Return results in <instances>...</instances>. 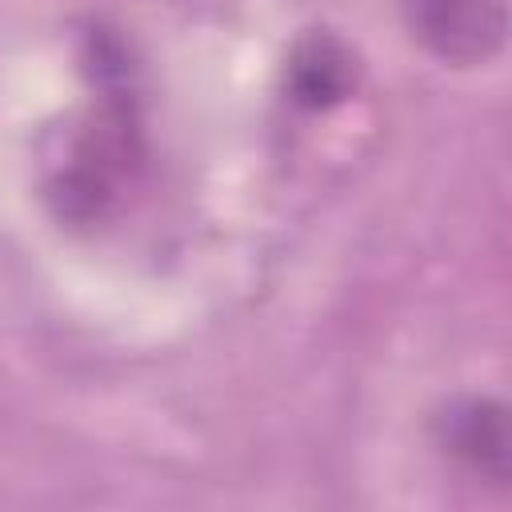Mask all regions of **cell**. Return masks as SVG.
<instances>
[{"label":"cell","instance_id":"obj_3","mask_svg":"<svg viewBox=\"0 0 512 512\" xmlns=\"http://www.w3.org/2000/svg\"><path fill=\"white\" fill-rule=\"evenodd\" d=\"M356 84H360V60L336 32L312 28L292 44L284 88L296 108H308V112L336 108L356 92Z\"/></svg>","mask_w":512,"mask_h":512},{"label":"cell","instance_id":"obj_4","mask_svg":"<svg viewBox=\"0 0 512 512\" xmlns=\"http://www.w3.org/2000/svg\"><path fill=\"white\" fill-rule=\"evenodd\" d=\"M440 444L492 484H508V412L496 400H460L440 416Z\"/></svg>","mask_w":512,"mask_h":512},{"label":"cell","instance_id":"obj_2","mask_svg":"<svg viewBox=\"0 0 512 512\" xmlns=\"http://www.w3.org/2000/svg\"><path fill=\"white\" fill-rule=\"evenodd\" d=\"M412 40L452 68H476L500 56L508 40L504 0H400Z\"/></svg>","mask_w":512,"mask_h":512},{"label":"cell","instance_id":"obj_1","mask_svg":"<svg viewBox=\"0 0 512 512\" xmlns=\"http://www.w3.org/2000/svg\"><path fill=\"white\" fill-rule=\"evenodd\" d=\"M100 92V104L68 132L44 184L52 212L68 224H96L112 216L144 168V132L136 100L124 92V68L116 76L100 68Z\"/></svg>","mask_w":512,"mask_h":512}]
</instances>
